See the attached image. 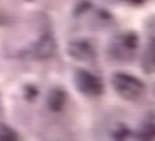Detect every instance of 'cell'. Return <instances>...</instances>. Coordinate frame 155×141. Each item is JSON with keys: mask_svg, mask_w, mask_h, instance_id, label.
Returning <instances> with one entry per match:
<instances>
[{"mask_svg": "<svg viewBox=\"0 0 155 141\" xmlns=\"http://www.w3.org/2000/svg\"><path fill=\"white\" fill-rule=\"evenodd\" d=\"M15 137H17V134L7 125L0 123V140H14Z\"/></svg>", "mask_w": 155, "mask_h": 141, "instance_id": "1", "label": "cell"}]
</instances>
